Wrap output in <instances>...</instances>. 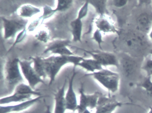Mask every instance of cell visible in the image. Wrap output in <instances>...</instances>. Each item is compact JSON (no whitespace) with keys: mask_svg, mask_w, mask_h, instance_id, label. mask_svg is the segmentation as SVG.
<instances>
[{"mask_svg":"<svg viewBox=\"0 0 152 113\" xmlns=\"http://www.w3.org/2000/svg\"><path fill=\"white\" fill-rule=\"evenodd\" d=\"M89 6L88 0H87L85 1L84 4L79 10L77 18L82 20L87 16L88 12Z\"/></svg>","mask_w":152,"mask_h":113,"instance_id":"f1b7e54d","label":"cell"},{"mask_svg":"<svg viewBox=\"0 0 152 113\" xmlns=\"http://www.w3.org/2000/svg\"><path fill=\"white\" fill-rule=\"evenodd\" d=\"M94 23L97 29L102 33L119 34V31L116 25L108 15L98 16L95 18Z\"/></svg>","mask_w":152,"mask_h":113,"instance_id":"4fadbf2b","label":"cell"},{"mask_svg":"<svg viewBox=\"0 0 152 113\" xmlns=\"http://www.w3.org/2000/svg\"><path fill=\"white\" fill-rule=\"evenodd\" d=\"M148 113H152V107H149V110H148Z\"/></svg>","mask_w":152,"mask_h":113,"instance_id":"8d00e7d4","label":"cell"},{"mask_svg":"<svg viewBox=\"0 0 152 113\" xmlns=\"http://www.w3.org/2000/svg\"><path fill=\"white\" fill-rule=\"evenodd\" d=\"M20 60L15 58L9 60L6 62L4 69V80L8 87L12 89L22 83L24 79L21 72Z\"/></svg>","mask_w":152,"mask_h":113,"instance_id":"3957f363","label":"cell"},{"mask_svg":"<svg viewBox=\"0 0 152 113\" xmlns=\"http://www.w3.org/2000/svg\"><path fill=\"white\" fill-rule=\"evenodd\" d=\"M91 113V111L89 109H87L86 110H85V111H83V113Z\"/></svg>","mask_w":152,"mask_h":113,"instance_id":"d590c367","label":"cell"},{"mask_svg":"<svg viewBox=\"0 0 152 113\" xmlns=\"http://www.w3.org/2000/svg\"><path fill=\"white\" fill-rule=\"evenodd\" d=\"M43 23V22L41 19L40 17L35 20H33L30 24L28 25L27 29V31L31 32L36 30V28H38L40 25Z\"/></svg>","mask_w":152,"mask_h":113,"instance_id":"4dcf8cb0","label":"cell"},{"mask_svg":"<svg viewBox=\"0 0 152 113\" xmlns=\"http://www.w3.org/2000/svg\"><path fill=\"white\" fill-rule=\"evenodd\" d=\"M129 105L133 104L121 102L111 96H107L102 94L99 99L95 113H113L118 108Z\"/></svg>","mask_w":152,"mask_h":113,"instance_id":"9c48e42d","label":"cell"},{"mask_svg":"<svg viewBox=\"0 0 152 113\" xmlns=\"http://www.w3.org/2000/svg\"><path fill=\"white\" fill-rule=\"evenodd\" d=\"M76 66H74L72 74L69 78L68 86L65 93V100L66 102V109L75 112L78 107V102L77 96L74 89V80L77 73Z\"/></svg>","mask_w":152,"mask_h":113,"instance_id":"8fae6325","label":"cell"},{"mask_svg":"<svg viewBox=\"0 0 152 113\" xmlns=\"http://www.w3.org/2000/svg\"><path fill=\"white\" fill-rule=\"evenodd\" d=\"M75 48L88 54L103 67L114 66L118 68L120 66L119 60L113 53L102 51H89L80 48Z\"/></svg>","mask_w":152,"mask_h":113,"instance_id":"52a82bcc","label":"cell"},{"mask_svg":"<svg viewBox=\"0 0 152 113\" xmlns=\"http://www.w3.org/2000/svg\"><path fill=\"white\" fill-rule=\"evenodd\" d=\"M44 113H53L50 110V107L48 105H46V109Z\"/></svg>","mask_w":152,"mask_h":113,"instance_id":"836d02e7","label":"cell"},{"mask_svg":"<svg viewBox=\"0 0 152 113\" xmlns=\"http://www.w3.org/2000/svg\"><path fill=\"white\" fill-rule=\"evenodd\" d=\"M149 54H150L151 55H152V48H151V49L149 50Z\"/></svg>","mask_w":152,"mask_h":113,"instance_id":"74e56055","label":"cell"},{"mask_svg":"<svg viewBox=\"0 0 152 113\" xmlns=\"http://www.w3.org/2000/svg\"><path fill=\"white\" fill-rule=\"evenodd\" d=\"M92 40H94L98 45L99 48L102 49L101 45L104 43V40H103V36H102V32L99 30L96 29L93 33L92 37Z\"/></svg>","mask_w":152,"mask_h":113,"instance_id":"f546056e","label":"cell"},{"mask_svg":"<svg viewBox=\"0 0 152 113\" xmlns=\"http://www.w3.org/2000/svg\"><path fill=\"white\" fill-rule=\"evenodd\" d=\"M139 86L145 91L148 95L152 97V80L151 76L148 75Z\"/></svg>","mask_w":152,"mask_h":113,"instance_id":"484cf974","label":"cell"},{"mask_svg":"<svg viewBox=\"0 0 152 113\" xmlns=\"http://www.w3.org/2000/svg\"><path fill=\"white\" fill-rule=\"evenodd\" d=\"M15 92L30 96H42V95L40 92L33 89L30 85L22 83L18 85L15 88Z\"/></svg>","mask_w":152,"mask_h":113,"instance_id":"7402d4cb","label":"cell"},{"mask_svg":"<svg viewBox=\"0 0 152 113\" xmlns=\"http://www.w3.org/2000/svg\"><path fill=\"white\" fill-rule=\"evenodd\" d=\"M33 61L31 60H20L19 61L20 68L23 76L28 85L33 89L35 90V87L40 83L45 84L44 79L42 78L36 73L33 67L32 66Z\"/></svg>","mask_w":152,"mask_h":113,"instance_id":"8992f818","label":"cell"},{"mask_svg":"<svg viewBox=\"0 0 152 113\" xmlns=\"http://www.w3.org/2000/svg\"><path fill=\"white\" fill-rule=\"evenodd\" d=\"M112 5L117 8H122L127 5L129 2L128 0H114L112 1Z\"/></svg>","mask_w":152,"mask_h":113,"instance_id":"1f68e13d","label":"cell"},{"mask_svg":"<svg viewBox=\"0 0 152 113\" xmlns=\"http://www.w3.org/2000/svg\"><path fill=\"white\" fill-rule=\"evenodd\" d=\"M43 97L44 96L42 95L14 105L1 106L0 113H14L22 112L38 103Z\"/></svg>","mask_w":152,"mask_h":113,"instance_id":"7c38bea8","label":"cell"},{"mask_svg":"<svg viewBox=\"0 0 152 113\" xmlns=\"http://www.w3.org/2000/svg\"><path fill=\"white\" fill-rule=\"evenodd\" d=\"M148 37H149V39H150L152 40V28L150 30V32H149Z\"/></svg>","mask_w":152,"mask_h":113,"instance_id":"e575fe53","label":"cell"},{"mask_svg":"<svg viewBox=\"0 0 152 113\" xmlns=\"http://www.w3.org/2000/svg\"><path fill=\"white\" fill-rule=\"evenodd\" d=\"M77 66L81 67L87 71L93 73L103 69V67L93 58L86 59L84 58L79 63Z\"/></svg>","mask_w":152,"mask_h":113,"instance_id":"ffe728a7","label":"cell"},{"mask_svg":"<svg viewBox=\"0 0 152 113\" xmlns=\"http://www.w3.org/2000/svg\"><path fill=\"white\" fill-rule=\"evenodd\" d=\"M56 13L55 9H53L50 6L45 5L43 7V13L40 17L43 22L44 20L52 17Z\"/></svg>","mask_w":152,"mask_h":113,"instance_id":"4316f807","label":"cell"},{"mask_svg":"<svg viewBox=\"0 0 152 113\" xmlns=\"http://www.w3.org/2000/svg\"><path fill=\"white\" fill-rule=\"evenodd\" d=\"M120 66L124 76L128 77L132 76L136 71L137 63L132 57L127 55L122 58L120 62Z\"/></svg>","mask_w":152,"mask_h":113,"instance_id":"2e32d148","label":"cell"},{"mask_svg":"<svg viewBox=\"0 0 152 113\" xmlns=\"http://www.w3.org/2000/svg\"><path fill=\"white\" fill-rule=\"evenodd\" d=\"M32 96L25 95L19 93L14 91L11 95H8L2 97L0 99L1 106L8 105L11 103H18L26 101L32 99Z\"/></svg>","mask_w":152,"mask_h":113,"instance_id":"ac0fdd59","label":"cell"},{"mask_svg":"<svg viewBox=\"0 0 152 113\" xmlns=\"http://www.w3.org/2000/svg\"><path fill=\"white\" fill-rule=\"evenodd\" d=\"M84 57L79 55L61 56L52 55L43 58L44 68L47 77L49 79V86H50L55 81L56 77L64 66L68 63L74 66L77 65L84 59Z\"/></svg>","mask_w":152,"mask_h":113,"instance_id":"6da1fadb","label":"cell"},{"mask_svg":"<svg viewBox=\"0 0 152 113\" xmlns=\"http://www.w3.org/2000/svg\"><path fill=\"white\" fill-rule=\"evenodd\" d=\"M35 39L42 43L47 44L50 38L49 30L47 28L40 29L34 35Z\"/></svg>","mask_w":152,"mask_h":113,"instance_id":"cb8c5ba5","label":"cell"},{"mask_svg":"<svg viewBox=\"0 0 152 113\" xmlns=\"http://www.w3.org/2000/svg\"><path fill=\"white\" fill-rule=\"evenodd\" d=\"M89 5L93 6L99 16L108 15L107 4V1H88Z\"/></svg>","mask_w":152,"mask_h":113,"instance_id":"603a6c76","label":"cell"},{"mask_svg":"<svg viewBox=\"0 0 152 113\" xmlns=\"http://www.w3.org/2000/svg\"><path fill=\"white\" fill-rule=\"evenodd\" d=\"M137 26L141 32L148 33L152 28V13L143 12L140 14L136 19Z\"/></svg>","mask_w":152,"mask_h":113,"instance_id":"9a60e30c","label":"cell"},{"mask_svg":"<svg viewBox=\"0 0 152 113\" xmlns=\"http://www.w3.org/2000/svg\"><path fill=\"white\" fill-rule=\"evenodd\" d=\"M56 6L55 9L57 12H65L72 7L73 1L72 0H58L56 1Z\"/></svg>","mask_w":152,"mask_h":113,"instance_id":"d4e9b609","label":"cell"},{"mask_svg":"<svg viewBox=\"0 0 152 113\" xmlns=\"http://www.w3.org/2000/svg\"><path fill=\"white\" fill-rule=\"evenodd\" d=\"M142 69L148 72L152 71V60H148L142 67Z\"/></svg>","mask_w":152,"mask_h":113,"instance_id":"d6a6232c","label":"cell"},{"mask_svg":"<svg viewBox=\"0 0 152 113\" xmlns=\"http://www.w3.org/2000/svg\"><path fill=\"white\" fill-rule=\"evenodd\" d=\"M124 43L127 48L140 52L146 48L148 42L145 35L140 32L129 31L123 38Z\"/></svg>","mask_w":152,"mask_h":113,"instance_id":"5b68a950","label":"cell"},{"mask_svg":"<svg viewBox=\"0 0 152 113\" xmlns=\"http://www.w3.org/2000/svg\"><path fill=\"white\" fill-rule=\"evenodd\" d=\"M80 101L76 111L78 113H82L86 109H95L97 106L98 101L101 94V93L96 91L92 94H87L84 92L83 86L79 90Z\"/></svg>","mask_w":152,"mask_h":113,"instance_id":"ba28073f","label":"cell"},{"mask_svg":"<svg viewBox=\"0 0 152 113\" xmlns=\"http://www.w3.org/2000/svg\"><path fill=\"white\" fill-rule=\"evenodd\" d=\"M27 30L26 28L24 29L22 31L18 33L16 37L15 40V41H14V43L13 45L11 46V47L9 49L8 51L7 52V54L9 52H10L11 50H12L13 48L15 47L18 44H20L21 42L23 41L26 38V36H27Z\"/></svg>","mask_w":152,"mask_h":113,"instance_id":"83f0119b","label":"cell"},{"mask_svg":"<svg viewBox=\"0 0 152 113\" xmlns=\"http://www.w3.org/2000/svg\"><path fill=\"white\" fill-rule=\"evenodd\" d=\"M66 83L67 80L65 79L62 87L54 94L55 107L53 113H65L67 110L65 100V88Z\"/></svg>","mask_w":152,"mask_h":113,"instance_id":"5bb4252c","label":"cell"},{"mask_svg":"<svg viewBox=\"0 0 152 113\" xmlns=\"http://www.w3.org/2000/svg\"><path fill=\"white\" fill-rule=\"evenodd\" d=\"M33 63V68L38 75L43 79L47 77L44 68L43 57L36 56L30 57Z\"/></svg>","mask_w":152,"mask_h":113,"instance_id":"44dd1931","label":"cell"},{"mask_svg":"<svg viewBox=\"0 0 152 113\" xmlns=\"http://www.w3.org/2000/svg\"><path fill=\"white\" fill-rule=\"evenodd\" d=\"M71 41L68 39H56L49 43L43 51L42 54L49 53L61 56H71L76 55L68 47Z\"/></svg>","mask_w":152,"mask_h":113,"instance_id":"30bf717a","label":"cell"},{"mask_svg":"<svg viewBox=\"0 0 152 113\" xmlns=\"http://www.w3.org/2000/svg\"><path fill=\"white\" fill-rule=\"evenodd\" d=\"M41 12L40 9L30 4H25L20 6L16 13L19 17L26 19L31 18Z\"/></svg>","mask_w":152,"mask_h":113,"instance_id":"e0dca14e","label":"cell"},{"mask_svg":"<svg viewBox=\"0 0 152 113\" xmlns=\"http://www.w3.org/2000/svg\"><path fill=\"white\" fill-rule=\"evenodd\" d=\"M70 26L72 35V41L74 42L81 43L83 26L82 21L79 18H75L71 22Z\"/></svg>","mask_w":152,"mask_h":113,"instance_id":"d6986e66","label":"cell"},{"mask_svg":"<svg viewBox=\"0 0 152 113\" xmlns=\"http://www.w3.org/2000/svg\"><path fill=\"white\" fill-rule=\"evenodd\" d=\"M5 40L15 37L19 32L26 28L28 20L19 17L15 19H9L1 17Z\"/></svg>","mask_w":152,"mask_h":113,"instance_id":"277c9868","label":"cell"},{"mask_svg":"<svg viewBox=\"0 0 152 113\" xmlns=\"http://www.w3.org/2000/svg\"><path fill=\"white\" fill-rule=\"evenodd\" d=\"M148 75H149V76H151V77H152V71H150V72H148Z\"/></svg>","mask_w":152,"mask_h":113,"instance_id":"f35d334b","label":"cell"},{"mask_svg":"<svg viewBox=\"0 0 152 113\" xmlns=\"http://www.w3.org/2000/svg\"><path fill=\"white\" fill-rule=\"evenodd\" d=\"M73 113H77V112H76V111H75V112H74Z\"/></svg>","mask_w":152,"mask_h":113,"instance_id":"ab89813d","label":"cell"},{"mask_svg":"<svg viewBox=\"0 0 152 113\" xmlns=\"http://www.w3.org/2000/svg\"><path fill=\"white\" fill-rule=\"evenodd\" d=\"M84 76H91L109 93H115L118 91L120 82L119 73L107 68L93 73L85 75Z\"/></svg>","mask_w":152,"mask_h":113,"instance_id":"7a4b0ae2","label":"cell"}]
</instances>
